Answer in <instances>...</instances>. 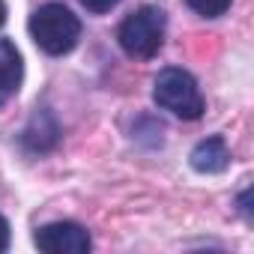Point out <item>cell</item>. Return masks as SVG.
Here are the masks:
<instances>
[{"mask_svg":"<svg viewBox=\"0 0 254 254\" xmlns=\"http://www.w3.org/2000/svg\"><path fill=\"white\" fill-rule=\"evenodd\" d=\"M120 48L135 57V60H150L159 54L165 42V12L159 6H141L120 24Z\"/></svg>","mask_w":254,"mask_h":254,"instance_id":"obj_3","label":"cell"},{"mask_svg":"<svg viewBox=\"0 0 254 254\" xmlns=\"http://www.w3.org/2000/svg\"><path fill=\"white\" fill-rule=\"evenodd\" d=\"M21 141H24V147L30 153H48V150H54V144L60 141V126H57L54 114H48V111L33 114V120L27 123Z\"/></svg>","mask_w":254,"mask_h":254,"instance_id":"obj_7","label":"cell"},{"mask_svg":"<svg viewBox=\"0 0 254 254\" xmlns=\"http://www.w3.org/2000/svg\"><path fill=\"white\" fill-rule=\"evenodd\" d=\"M153 102L171 114H177L180 120H197L203 117V96L197 81L186 72V69H162L153 81Z\"/></svg>","mask_w":254,"mask_h":254,"instance_id":"obj_2","label":"cell"},{"mask_svg":"<svg viewBox=\"0 0 254 254\" xmlns=\"http://www.w3.org/2000/svg\"><path fill=\"white\" fill-rule=\"evenodd\" d=\"M81 3H84V9H87V12L102 15V12H111V9L120 3V0H81Z\"/></svg>","mask_w":254,"mask_h":254,"instance_id":"obj_9","label":"cell"},{"mask_svg":"<svg viewBox=\"0 0 254 254\" xmlns=\"http://www.w3.org/2000/svg\"><path fill=\"white\" fill-rule=\"evenodd\" d=\"M36 248L45 254H87L93 248V239L87 233V227L75 224V221H54L36 230L33 236Z\"/></svg>","mask_w":254,"mask_h":254,"instance_id":"obj_4","label":"cell"},{"mask_svg":"<svg viewBox=\"0 0 254 254\" xmlns=\"http://www.w3.org/2000/svg\"><path fill=\"white\" fill-rule=\"evenodd\" d=\"M248 197H251V189H245V191L239 194V209L245 212V218H248V209H251V206H248Z\"/></svg>","mask_w":254,"mask_h":254,"instance_id":"obj_11","label":"cell"},{"mask_svg":"<svg viewBox=\"0 0 254 254\" xmlns=\"http://www.w3.org/2000/svg\"><path fill=\"white\" fill-rule=\"evenodd\" d=\"M30 36H33V42L45 54L60 57V54H69L78 45V39H81V21L63 3H45L30 18Z\"/></svg>","mask_w":254,"mask_h":254,"instance_id":"obj_1","label":"cell"},{"mask_svg":"<svg viewBox=\"0 0 254 254\" xmlns=\"http://www.w3.org/2000/svg\"><path fill=\"white\" fill-rule=\"evenodd\" d=\"M227 165H230V150L221 135L203 138L191 150V168L197 174H221V171H227Z\"/></svg>","mask_w":254,"mask_h":254,"instance_id":"obj_6","label":"cell"},{"mask_svg":"<svg viewBox=\"0 0 254 254\" xmlns=\"http://www.w3.org/2000/svg\"><path fill=\"white\" fill-rule=\"evenodd\" d=\"M3 21H6V3L0 0V27H3Z\"/></svg>","mask_w":254,"mask_h":254,"instance_id":"obj_12","label":"cell"},{"mask_svg":"<svg viewBox=\"0 0 254 254\" xmlns=\"http://www.w3.org/2000/svg\"><path fill=\"white\" fill-rule=\"evenodd\" d=\"M24 78V63H21V51L15 48V42L0 39V105H6Z\"/></svg>","mask_w":254,"mask_h":254,"instance_id":"obj_5","label":"cell"},{"mask_svg":"<svg viewBox=\"0 0 254 254\" xmlns=\"http://www.w3.org/2000/svg\"><path fill=\"white\" fill-rule=\"evenodd\" d=\"M9 236H12V233H9V221L0 215V251L9 248Z\"/></svg>","mask_w":254,"mask_h":254,"instance_id":"obj_10","label":"cell"},{"mask_svg":"<svg viewBox=\"0 0 254 254\" xmlns=\"http://www.w3.org/2000/svg\"><path fill=\"white\" fill-rule=\"evenodd\" d=\"M186 3L203 18H218L230 9V0H186Z\"/></svg>","mask_w":254,"mask_h":254,"instance_id":"obj_8","label":"cell"}]
</instances>
